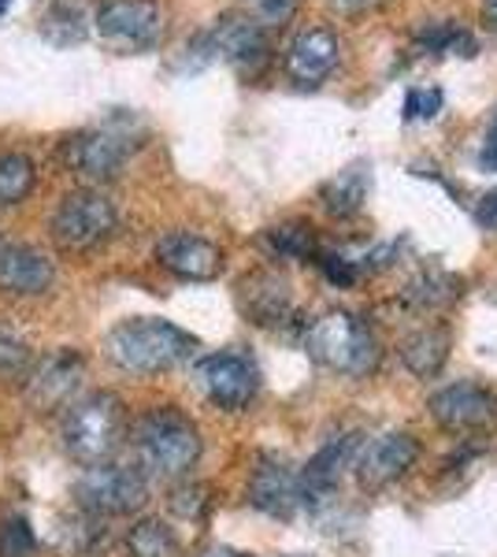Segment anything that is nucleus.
Masks as SVG:
<instances>
[{"label":"nucleus","mask_w":497,"mask_h":557,"mask_svg":"<svg viewBox=\"0 0 497 557\" xmlns=\"http://www.w3.org/2000/svg\"><path fill=\"white\" fill-rule=\"evenodd\" d=\"M241 312L260 327H283L294 317L290 283L275 272H257L241 283Z\"/></svg>","instance_id":"nucleus-18"},{"label":"nucleus","mask_w":497,"mask_h":557,"mask_svg":"<svg viewBox=\"0 0 497 557\" xmlns=\"http://www.w3.org/2000/svg\"><path fill=\"white\" fill-rule=\"evenodd\" d=\"M305 354L320 368H327V372L364 380V375H372L378 368L383 349H378L375 331L364 320L338 309V312H323L320 320H312L305 327Z\"/></svg>","instance_id":"nucleus-4"},{"label":"nucleus","mask_w":497,"mask_h":557,"mask_svg":"<svg viewBox=\"0 0 497 557\" xmlns=\"http://www.w3.org/2000/svg\"><path fill=\"white\" fill-rule=\"evenodd\" d=\"M442 89L438 86H415L405 94V108H401V115H405V123H423V120H435V115L442 112Z\"/></svg>","instance_id":"nucleus-31"},{"label":"nucleus","mask_w":497,"mask_h":557,"mask_svg":"<svg viewBox=\"0 0 497 557\" xmlns=\"http://www.w3.org/2000/svg\"><path fill=\"white\" fill-rule=\"evenodd\" d=\"M479 172H497V112H494V120H490V131H486V138H483V149H479Z\"/></svg>","instance_id":"nucleus-34"},{"label":"nucleus","mask_w":497,"mask_h":557,"mask_svg":"<svg viewBox=\"0 0 497 557\" xmlns=\"http://www.w3.org/2000/svg\"><path fill=\"white\" fill-rule=\"evenodd\" d=\"M338 60H341V45L327 26H309L286 49V71H290L297 86H320L323 78L334 75Z\"/></svg>","instance_id":"nucleus-16"},{"label":"nucleus","mask_w":497,"mask_h":557,"mask_svg":"<svg viewBox=\"0 0 497 557\" xmlns=\"http://www.w3.org/2000/svg\"><path fill=\"white\" fill-rule=\"evenodd\" d=\"M134 149H138V138L126 127H120V123H108V127H97V131H86V134H78V138H71L67 149H63V160H67V168L83 178V183L97 186V183H112L126 168Z\"/></svg>","instance_id":"nucleus-8"},{"label":"nucleus","mask_w":497,"mask_h":557,"mask_svg":"<svg viewBox=\"0 0 497 557\" xmlns=\"http://www.w3.org/2000/svg\"><path fill=\"white\" fill-rule=\"evenodd\" d=\"M460 298V278L442 272V268H427L405 286V301L415 309H446Z\"/></svg>","instance_id":"nucleus-24"},{"label":"nucleus","mask_w":497,"mask_h":557,"mask_svg":"<svg viewBox=\"0 0 497 557\" xmlns=\"http://www.w3.org/2000/svg\"><path fill=\"white\" fill-rule=\"evenodd\" d=\"M38 554V535H34L30 520L8 517L0 520V557H34Z\"/></svg>","instance_id":"nucleus-28"},{"label":"nucleus","mask_w":497,"mask_h":557,"mask_svg":"<svg viewBox=\"0 0 497 557\" xmlns=\"http://www.w3.org/2000/svg\"><path fill=\"white\" fill-rule=\"evenodd\" d=\"M483 20L490 30H497V0H483Z\"/></svg>","instance_id":"nucleus-37"},{"label":"nucleus","mask_w":497,"mask_h":557,"mask_svg":"<svg viewBox=\"0 0 497 557\" xmlns=\"http://www.w3.org/2000/svg\"><path fill=\"white\" fill-rule=\"evenodd\" d=\"M431 417L442 431L449 435H486L497 431V391L494 386L472 383V380H457L442 391L431 394L427 401Z\"/></svg>","instance_id":"nucleus-7"},{"label":"nucleus","mask_w":497,"mask_h":557,"mask_svg":"<svg viewBox=\"0 0 497 557\" xmlns=\"http://www.w3.org/2000/svg\"><path fill=\"white\" fill-rule=\"evenodd\" d=\"M383 0H331V8H338V12H372V8H378Z\"/></svg>","instance_id":"nucleus-36"},{"label":"nucleus","mask_w":497,"mask_h":557,"mask_svg":"<svg viewBox=\"0 0 497 557\" xmlns=\"http://www.w3.org/2000/svg\"><path fill=\"white\" fill-rule=\"evenodd\" d=\"M449 346H453L449 327H442V323H427V327L412 331L409 338H401L397 354H401V364L409 368L415 380H435L449 361Z\"/></svg>","instance_id":"nucleus-19"},{"label":"nucleus","mask_w":497,"mask_h":557,"mask_svg":"<svg viewBox=\"0 0 497 557\" xmlns=\"http://www.w3.org/2000/svg\"><path fill=\"white\" fill-rule=\"evenodd\" d=\"M71 494H75L78 509H86V513L101 520L134 517L149 502V475L123 461L89 465L75 480Z\"/></svg>","instance_id":"nucleus-5"},{"label":"nucleus","mask_w":497,"mask_h":557,"mask_svg":"<svg viewBox=\"0 0 497 557\" xmlns=\"http://www.w3.org/2000/svg\"><path fill=\"white\" fill-rule=\"evenodd\" d=\"M368 190H372V164L368 160H352L349 168H341L338 175L323 183L320 201L331 215H352L364 209Z\"/></svg>","instance_id":"nucleus-20"},{"label":"nucleus","mask_w":497,"mask_h":557,"mask_svg":"<svg viewBox=\"0 0 497 557\" xmlns=\"http://www.w3.org/2000/svg\"><path fill=\"white\" fill-rule=\"evenodd\" d=\"M249 8H252V20L260 26H278V23L294 20L297 0H249Z\"/></svg>","instance_id":"nucleus-32"},{"label":"nucleus","mask_w":497,"mask_h":557,"mask_svg":"<svg viewBox=\"0 0 497 557\" xmlns=\"http://www.w3.org/2000/svg\"><path fill=\"white\" fill-rule=\"evenodd\" d=\"M201 557H241V554H234V550H227V546H212V550H204Z\"/></svg>","instance_id":"nucleus-38"},{"label":"nucleus","mask_w":497,"mask_h":557,"mask_svg":"<svg viewBox=\"0 0 497 557\" xmlns=\"http://www.w3.org/2000/svg\"><path fill=\"white\" fill-rule=\"evenodd\" d=\"M415 461H420V438L409 431H383V435L360 443L357 457H352V472L364 491H383L401 475H409Z\"/></svg>","instance_id":"nucleus-12"},{"label":"nucleus","mask_w":497,"mask_h":557,"mask_svg":"<svg viewBox=\"0 0 497 557\" xmlns=\"http://www.w3.org/2000/svg\"><path fill=\"white\" fill-rule=\"evenodd\" d=\"M94 23L108 45L126 52L157 49L164 38V12L157 0H101Z\"/></svg>","instance_id":"nucleus-10"},{"label":"nucleus","mask_w":497,"mask_h":557,"mask_svg":"<svg viewBox=\"0 0 497 557\" xmlns=\"http://www.w3.org/2000/svg\"><path fill=\"white\" fill-rule=\"evenodd\" d=\"M8 8H12V0H0V15H4V12H8Z\"/></svg>","instance_id":"nucleus-39"},{"label":"nucleus","mask_w":497,"mask_h":557,"mask_svg":"<svg viewBox=\"0 0 497 557\" xmlns=\"http://www.w3.org/2000/svg\"><path fill=\"white\" fill-rule=\"evenodd\" d=\"M34 364V349L23 338L0 331V383H23Z\"/></svg>","instance_id":"nucleus-27"},{"label":"nucleus","mask_w":497,"mask_h":557,"mask_svg":"<svg viewBox=\"0 0 497 557\" xmlns=\"http://www.w3.org/2000/svg\"><path fill=\"white\" fill-rule=\"evenodd\" d=\"M86 15L78 12L75 4H63L57 8V12L45 20V34H49L52 41H60V45H71V41H83L86 38Z\"/></svg>","instance_id":"nucleus-30"},{"label":"nucleus","mask_w":497,"mask_h":557,"mask_svg":"<svg viewBox=\"0 0 497 557\" xmlns=\"http://www.w3.org/2000/svg\"><path fill=\"white\" fill-rule=\"evenodd\" d=\"M167 506L178 520H201L208 513V506H212V498H208L204 483H178V487L171 491Z\"/></svg>","instance_id":"nucleus-29"},{"label":"nucleus","mask_w":497,"mask_h":557,"mask_svg":"<svg viewBox=\"0 0 497 557\" xmlns=\"http://www.w3.org/2000/svg\"><path fill=\"white\" fill-rule=\"evenodd\" d=\"M104 539V520L86 513V509H75V513H63L52 528V550L60 557H86L101 546Z\"/></svg>","instance_id":"nucleus-21"},{"label":"nucleus","mask_w":497,"mask_h":557,"mask_svg":"<svg viewBox=\"0 0 497 557\" xmlns=\"http://www.w3.org/2000/svg\"><path fill=\"white\" fill-rule=\"evenodd\" d=\"M126 557H183V539L160 517H141L123 535Z\"/></svg>","instance_id":"nucleus-22"},{"label":"nucleus","mask_w":497,"mask_h":557,"mask_svg":"<svg viewBox=\"0 0 497 557\" xmlns=\"http://www.w3.org/2000/svg\"><path fill=\"white\" fill-rule=\"evenodd\" d=\"M120 231V212L97 190H78L63 197L57 212L49 215V235L67 253H89L101 249L108 238Z\"/></svg>","instance_id":"nucleus-6"},{"label":"nucleus","mask_w":497,"mask_h":557,"mask_svg":"<svg viewBox=\"0 0 497 557\" xmlns=\"http://www.w3.org/2000/svg\"><path fill=\"white\" fill-rule=\"evenodd\" d=\"M197 349V338L189 331L175 327L171 320L160 317H134L123 320L108 331L104 354L115 368L131 375H160L171 372Z\"/></svg>","instance_id":"nucleus-1"},{"label":"nucleus","mask_w":497,"mask_h":557,"mask_svg":"<svg viewBox=\"0 0 497 557\" xmlns=\"http://www.w3.org/2000/svg\"><path fill=\"white\" fill-rule=\"evenodd\" d=\"M57 283V264L34 246L0 242V294L8 298H41Z\"/></svg>","instance_id":"nucleus-14"},{"label":"nucleus","mask_w":497,"mask_h":557,"mask_svg":"<svg viewBox=\"0 0 497 557\" xmlns=\"http://www.w3.org/2000/svg\"><path fill=\"white\" fill-rule=\"evenodd\" d=\"M264 249L278 260H315L320 253L309 223H278V227L264 231Z\"/></svg>","instance_id":"nucleus-25"},{"label":"nucleus","mask_w":497,"mask_h":557,"mask_svg":"<svg viewBox=\"0 0 497 557\" xmlns=\"http://www.w3.org/2000/svg\"><path fill=\"white\" fill-rule=\"evenodd\" d=\"M131 438H134V450H138L141 469L149 475H160V480H183L201 461L204 450V438L194 420L171 406L149 409L134 424Z\"/></svg>","instance_id":"nucleus-3"},{"label":"nucleus","mask_w":497,"mask_h":557,"mask_svg":"<svg viewBox=\"0 0 497 557\" xmlns=\"http://www.w3.org/2000/svg\"><path fill=\"white\" fill-rule=\"evenodd\" d=\"M86 375V357L78 349H57L49 357H34L30 372L23 380L26 401L38 412H57L75 401Z\"/></svg>","instance_id":"nucleus-11"},{"label":"nucleus","mask_w":497,"mask_h":557,"mask_svg":"<svg viewBox=\"0 0 497 557\" xmlns=\"http://www.w3.org/2000/svg\"><path fill=\"white\" fill-rule=\"evenodd\" d=\"M315 264L323 268V275H327V283L334 286H352L360 278V268L352 264L346 257H334V253H315Z\"/></svg>","instance_id":"nucleus-33"},{"label":"nucleus","mask_w":497,"mask_h":557,"mask_svg":"<svg viewBox=\"0 0 497 557\" xmlns=\"http://www.w3.org/2000/svg\"><path fill=\"white\" fill-rule=\"evenodd\" d=\"M420 45L435 57H475V38L453 23H431L427 30H420Z\"/></svg>","instance_id":"nucleus-26"},{"label":"nucleus","mask_w":497,"mask_h":557,"mask_svg":"<svg viewBox=\"0 0 497 557\" xmlns=\"http://www.w3.org/2000/svg\"><path fill=\"white\" fill-rule=\"evenodd\" d=\"M286 557H312V554H286Z\"/></svg>","instance_id":"nucleus-40"},{"label":"nucleus","mask_w":497,"mask_h":557,"mask_svg":"<svg viewBox=\"0 0 497 557\" xmlns=\"http://www.w3.org/2000/svg\"><path fill=\"white\" fill-rule=\"evenodd\" d=\"M208 38L215 45V57H227L241 71H257L268 60V34L252 15H223Z\"/></svg>","instance_id":"nucleus-17"},{"label":"nucleus","mask_w":497,"mask_h":557,"mask_svg":"<svg viewBox=\"0 0 497 557\" xmlns=\"http://www.w3.org/2000/svg\"><path fill=\"white\" fill-rule=\"evenodd\" d=\"M475 220H479V227L497 231V190H490V194H483V197H479Z\"/></svg>","instance_id":"nucleus-35"},{"label":"nucleus","mask_w":497,"mask_h":557,"mask_svg":"<svg viewBox=\"0 0 497 557\" xmlns=\"http://www.w3.org/2000/svg\"><path fill=\"white\" fill-rule=\"evenodd\" d=\"M60 443L71 461L83 469L115 461L126 443V406L120 394L94 391L71 401L60 420Z\"/></svg>","instance_id":"nucleus-2"},{"label":"nucleus","mask_w":497,"mask_h":557,"mask_svg":"<svg viewBox=\"0 0 497 557\" xmlns=\"http://www.w3.org/2000/svg\"><path fill=\"white\" fill-rule=\"evenodd\" d=\"M157 260L164 272L186 283H208L223 272V253L215 242L201 235H189V231H171L157 242Z\"/></svg>","instance_id":"nucleus-15"},{"label":"nucleus","mask_w":497,"mask_h":557,"mask_svg":"<svg viewBox=\"0 0 497 557\" xmlns=\"http://www.w3.org/2000/svg\"><path fill=\"white\" fill-rule=\"evenodd\" d=\"M249 506L260 509L264 517L294 520L301 513V483H297V469L275 454H260L257 469L249 475Z\"/></svg>","instance_id":"nucleus-13"},{"label":"nucleus","mask_w":497,"mask_h":557,"mask_svg":"<svg viewBox=\"0 0 497 557\" xmlns=\"http://www.w3.org/2000/svg\"><path fill=\"white\" fill-rule=\"evenodd\" d=\"M34 183H38V164H34L30 152H0V209H12V205L26 201Z\"/></svg>","instance_id":"nucleus-23"},{"label":"nucleus","mask_w":497,"mask_h":557,"mask_svg":"<svg viewBox=\"0 0 497 557\" xmlns=\"http://www.w3.org/2000/svg\"><path fill=\"white\" fill-rule=\"evenodd\" d=\"M194 380L215 409L241 412L252 406L260 391V368L252 364V357L223 349V354H208L197 361Z\"/></svg>","instance_id":"nucleus-9"}]
</instances>
